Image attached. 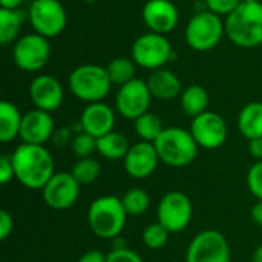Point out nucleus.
<instances>
[{
	"instance_id": "25",
	"label": "nucleus",
	"mask_w": 262,
	"mask_h": 262,
	"mask_svg": "<svg viewBox=\"0 0 262 262\" xmlns=\"http://www.w3.org/2000/svg\"><path fill=\"white\" fill-rule=\"evenodd\" d=\"M25 17L21 9L0 8V41L3 45H8L18 37Z\"/></svg>"
},
{
	"instance_id": "11",
	"label": "nucleus",
	"mask_w": 262,
	"mask_h": 262,
	"mask_svg": "<svg viewBox=\"0 0 262 262\" xmlns=\"http://www.w3.org/2000/svg\"><path fill=\"white\" fill-rule=\"evenodd\" d=\"M193 216V206L190 198L180 190L167 192L157 209V220L170 233H180L190 224Z\"/></svg>"
},
{
	"instance_id": "1",
	"label": "nucleus",
	"mask_w": 262,
	"mask_h": 262,
	"mask_svg": "<svg viewBox=\"0 0 262 262\" xmlns=\"http://www.w3.org/2000/svg\"><path fill=\"white\" fill-rule=\"evenodd\" d=\"M15 180L31 190H41L55 173L51 152L40 144L21 143L11 154Z\"/></svg>"
},
{
	"instance_id": "6",
	"label": "nucleus",
	"mask_w": 262,
	"mask_h": 262,
	"mask_svg": "<svg viewBox=\"0 0 262 262\" xmlns=\"http://www.w3.org/2000/svg\"><path fill=\"white\" fill-rule=\"evenodd\" d=\"M226 34V23L212 11L196 12L187 23L186 41L196 52L212 51Z\"/></svg>"
},
{
	"instance_id": "40",
	"label": "nucleus",
	"mask_w": 262,
	"mask_h": 262,
	"mask_svg": "<svg viewBox=\"0 0 262 262\" xmlns=\"http://www.w3.org/2000/svg\"><path fill=\"white\" fill-rule=\"evenodd\" d=\"M250 216L256 226L262 227V201H258L256 204H253V207L250 210Z\"/></svg>"
},
{
	"instance_id": "26",
	"label": "nucleus",
	"mask_w": 262,
	"mask_h": 262,
	"mask_svg": "<svg viewBox=\"0 0 262 262\" xmlns=\"http://www.w3.org/2000/svg\"><path fill=\"white\" fill-rule=\"evenodd\" d=\"M134 127H135V134L138 135V138L141 141H147V143H155L157 138L166 129L163 126V121L160 120V117H157L152 112H146L141 117H138L134 121Z\"/></svg>"
},
{
	"instance_id": "3",
	"label": "nucleus",
	"mask_w": 262,
	"mask_h": 262,
	"mask_svg": "<svg viewBox=\"0 0 262 262\" xmlns=\"http://www.w3.org/2000/svg\"><path fill=\"white\" fill-rule=\"evenodd\" d=\"M127 213L121 198L115 195H103L95 198L88 210V223L94 235L101 239H115L126 227Z\"/></svg>"
},
{
	"instance_id": "29",
	"label": "nucleus",
	"mask_w": 262,
	"mask_h": 262,
	"mask_svg": "<svg viewBox=\"0 0 262 262\" xmlns=\"http://www.w3.org/2000/svg\"><path fill=\"white\" fill-rule=\"evenodd\" d=\"M100 172H101V166H100L98 160H95L94 157L78 158L71 170V173L80 183V186L92 184L94 181H97L100 177Z\"/></svg>"
},
{
	"instance_id": "21",
	"label": "nucleus",
	"mask_w": 262,
	"mask_h": 262,
	"mask_svg": "<svg viewBox=\"0 0 262 262\" xmlns=\"http://www.w3.org/2000/svg\"><path fill=\"white\" fill-rule=\"evenodd\" d=\"M21 121L23 115L14 103H0V141L3 144H8L17 137H20Z\"/></svg>"
},
{
	"instance_id": "38",
	"label": "nucleus",
	"mask_w": 262,
	"mask_h": 262,
	"mask_svg": "<svg viewBox=\"0 0 262 262\" xmlns=\"http://www.w3.org/2000/svg\"><path fill=\"white\" fill-rule=\"evenodd\" d=\"M72 130L69 127H63L57 132H54V137H52V141L60 146V144H66V143H71L72 141Z\"/></svg>"
},
{
	"instance_id": "35",
	"label": "nucleus",
	"mask_w": 262,
	"mask_h": 262,
	"mask_svg": "<svg viewBox=\"0 0 262 262\" xmlns=\"http://www.w3.org/2000/svg\"><path fill=\"white\" fill-rule=\"evenodd\" d=\"M15 178L14 173V164H12V157L8 154H3L0 157V184H8Z\"/></svg>"
},
{
	"instance_id": "45",
	"label": "nucleus",
	"mask_w": 262,
	"mask_h": 262,
	"mask_svg": "<svg viewBox=\"0 0 262 262\" xmlns=\"http://www.w3.org/2000/svg\"><path fill=\"white\" fill-rule=\"evenodd\" d=\"M261 3H262V0H261Z\"/></svg>"
},
{
	"instance_id": "4",
	"label": "nucleus",
	"mask_w": 262,
	"mask_h": 262,
	"mask_svg": "<svg viewBox=\"0 0 262 262\" xmlns=\"http://www.w3.org/2000/svg\"><path fill=\"white\" fill-rule=\"evenodd\" d=\"M160 161L169 167H186L196 160L198 144L190 130L183 127H166L154 143Z\"/></svg>"
},
{
	"instance_id": "2",
	"label": "nucleus",
	"mask_w": 262,
	"mask_h": 262,
	"mask_svg": "<svg viewBox=\"0 0 262 262\" xmlns=\"http://www.w3.org/2000/svg\"><path fill=\"white\" fill-rule=\"evenodd\" d=\"M226 35L239 48L262 45V3L243 2L226 18Z\"/></svg>"
},
{
	"instance_id": "14",
	"label": "nucleus",
	"mask_w": 262,
	"mask_h": 262,
	"mask_svg": "<svg viewBox=\"0 0 262 262\" xmlns=\"http://www.w3.org/2000/svg\"><path fill=\"white\" fill-rule=\"evenodd\" d=\"M190 134L200 147L215 150L224 146L229 130L221 115L212 111H206L192 120Z\"/></svg>"
},
{
	"instance_id": "41",
	"label": "nucleus",
	"mask_w": 262,
	"mask_h": 262,
	"mask_svg": "<svg viewBox=\"0 0 262 262\" xmlns=\"http://www.w3.org/2000/svg\"><path fill=\"white\" fill-rule=\"evenodd\" d=\"M23 0H0V8L6 9H18Z\"/></svg>"
},
{
	"instance_id": "17",
	"label": "nucleus",
	"mask_w": 262,
	"mask_h": 262,
	"mask_svg": "<svg viewBox=\"0 0 262 262\" xmlns=\"http://www.w3.org/2000/svg\"><path fill=\"white\" fill-rule=\"evenodd\" d=\"M141 15L144 25L150 29V32L161 34V35L172 32L180 21V12L170 0L146 2Z\"/></svg>"
},
{
	"instance_id": "18",
	"label": "nucleus",
	"mask_w": 262,
	"mask_h": 262,
	"mask_svg": "<svg viewBox=\"0 0 262 262\" xmlns=\"http://www.w3.org/2000/svg\"><path fill=\"white\" fill-rule=\"evenodd\" d=\"M54 118L49 112L32 109L23 115L20 140L28 144H40L45 146L54 137Z\"/></svg>"
},
{
	"instance_id": "37",
	"label": "nucleus",
	"mask_w": 262,
	"mask_h": 262,
	"mask_svg": "<svg viewBox=\"0 0 262 262\" xmlns=\"http://www.w3.org/2000/svg\"><path fill=\"white\" fill-rule=\"evenodd\" d=\"M77 262H107V255L98 250H89L83 253Z\"/></svg>"
},
{
	"instance_id": "10",
	"label": "nucleus",
	"mask_w": 262,
	"mask_h": 262,
	"mask_svg": "<svg viewBox=\"0 0 262 262\" xmlns=\"http://www.w3.org/2000/svg\"><path fill=\"white\" fill-rule=\"evenodd\" d=\"M232 252L226 236L213 229L200 232L189 244L186 262H230Z\"/></svg>"
},
{
	"instance_id": "42",
	"label": "nucleus",
	"mask_w": 262,
	"mask_h": 262,
	"mask_svg": "<svg viewBox=\"0 0 262 262\" xmlns=\"http://www.w3.org/2000/svg\"><path fill=\"white\" fill-rule=\"evenodd\" d=\"M252 262H262V244L255 250V253H253V259Z\"/></svg>"
},
{
	"instance_id": "16",
	"label": "nucleus",
	"mask_w": 262,
	"mask_h": 262,
	"mask_svg": "<svg viewBox=\"0 0 262 262\" xmlns=\"http://www.w3.org/2000/svg\"><path fill=\"white\" fill-rule=\"evenodd\" d=\"M124 170L135 180L149 178L158 167L160 157L154 143L138 141L129 147L124 157Z\"/></svg>"
},
{
	"instance_id": "15",
	"label": "nucleus",
	"mask_w": 262,
	"mask_h": 262,
	"mask_svg": "<svg viewBox=\"0 0 262 262\" xmlns=\"http://www.w3.org/2000/svg\"><path fill=\"white\" fill-rule=\"evenodd\" d=\"M29 98L35 109L52 114L63 104L64 92L61 83L55 77L41 74L31 81Z\"/></svg>"
},
{
	"instance_id": "5",
	"label": "nucleus",
	"mask_w": 262,
	"mask_h": 262,
	"mask_svg": "<svg viewBox=\"0 0 262 262\" xmlns=\"http://www.w3.org/2000/svg\"><path fill=\"white\" fill-rule=\"evenodd\" d=\"M68 84L71 92L78 100L91 104L103 101L109 95L112 81L106 68L97 64H81L71 72Z\"/></svg>"
},
{
	"instance_id": "20",
	"label": "nucleus",
	"mask_w": 262,
	"mask_h": 262,
	"mask_svg": "<svg viewBox=\"0 0 262 262\" xmlns=\"http://www.w3.org/2000/svg\"><path fill=\"white\" fill-rule=\"evenodd\" d=\"M147 86L154 98L169 101L181 95L183 86L180 78L169 69H157L147 78Z\"/></svg>"
},
{
	"instance_id": "36",
	"label": "nucleus",
	"mask_w": 262,
	"mask_h": 262,
	"mask_svg": "<svg viewBox=\"0 0 262 262\" xmlns=\"http://www.w3.org/2000/svg\"><path fill=\"white\" fill-rule=\"evenodd\" d=\"M14 230V220L8 210L0 212V239L5 241Z\"/></svg>"
},
{
	"instance_id": "9",
	"label": "nucleus",
	"mask_w": 262,
	"mask_h": 262,
	"mask_svg": "<svg viewBox=\"0 0 262 262\" xmlns=\"http://www.w3.org/2000/svg\"><path fill=\"white\" fill-rule=\"evenodd\" d=\"M172 58V45L166 35L147 32L132 45V60L144 69H161Z\"/></svg>"
},
{
	"instance_id": "13",
	"label": "nucleus",
	"mask_w": 262,
	"mask_h": 262,
	"mask_svg": "<svg viewBox=\"0 0 262 262\" xmlns=\"http://www.w3.org/2000/svg\"><path fill=\"white\" fill-rule=\"evenodd\" d=\"M41 196L48 207L66 210L77 203L80 196V183L71 172H55L41 189Z\"/></svg>"
},
{
	"instance_id": "8",
	"label": "nucleus",
	"mask_w": 262,
	"mask_h": 262,
	"mask_svg": "<svg viewBox=\"0 0 262 262\" xmlns=\"http://www.w3.org/2000/svg\"><path fill=\"white\" fill-rule=\"evenodd\" d=\"M28 18L34 31L46 38L61 34L68 23L66 9L58 0H34L28 9Z\"/></svg>"
},
{
	"instance_id": "34",
	"label": "nucleus",
	"mask_w": 262,
	"mask_h": 262,
	"mask_svg": "<svg viewBox=\"0 0 262 262\" xmlns=\"http://www.w3.org/2000/svg\"><path fill=\"white\" fill-rule=\"evenodd\" d=\"M107 262H144L143 258L130 250L129 247H123V249H112L107 253Z\"/></svg>"
},
{
	"instance_id": "23",
	"label": "nucleus",
	"mask_w": 262,
	"mask_h": 262,
	"mask_svg": "<svg viewBox=\"0 0 262 262\" xmlns=\"http://www.w3.org/2000/svg\"><path fill=\"white\" fill-rule=\"evenodd\" d=\"M180 104L184 114L195 118L207 111L209 92L200 84H190L186 89H183L180 95Z\"/></svg>"
},
{
	"instance_id": "27",
	"label": "nucleus",
	"mask_w": 262,
	"mask_h": 262,
	"mask_svg": "<svg viewBox=\"0 0 262 262\" xmlns=\"http://www.w3.org/2000/svg\"><path fill=\"white\" fill-rule=\"evenodd\" d=\"M135 66L137 64L132 58L117 57L106 66V71L112 84L123 86L135 78Z\"/></svg>"
},
{
	"instance_id": "39",
	"label": "nucleus",
	"mask_w": 262,
	"mask_h": 262,
	"mask_svg": "<svg viewBox=\"0 0 262 262\" xmlns=\"http://www.w3.org/2000/svg\"><path fill=\"white\" fill-rule=\"evenodd\" d=\"M249 152H250V155L255 160L262 161V137L261 138L250 140V143H249Z\"/></svg>"
},
{
	"instance_id": "28",
	"label": "nucleus",
	"mask_w": 262,
	"mask_h": 262,
	"mask_svg": "<svg viewBox=\"0 0 262 262\" xmlns=\"http://www.w3.org/2000/svg\"><path fill=\"white\" fill-rule=\"evenodd\" d=\"M121 203H123V207H124V210H126V213L129 216H140L149 209L150 196L144 189L134 187V189H129L123 195Z\"/></svg>"
},
{
	"instance_id": "33",
	"label": "nucleus",
	"mask_w": 262,
	"mask_h": 262,
	"mask_svg": "<svg viewBox=\"0 0 262 262\" xmlns=\"http://www.w3.org/2000/svg\"><path fill=\"white\" fill-rule=\"evenodd\" d=\"M241 3H243V0H206L207 9L220 17L230 15Z\"/></svg>"
},
{
	"instance_id": "44",
	"label": "nucleus",
	"mask_w": 262,
	"mask_h": 262,
	"mask_svg": "<svg viewBox=\"0 0 262 262\" xmlns=\"http://www.w3.org/2000/svg\"><path fill=\"white\" fill-rule=\"evenodd\" d=\"M243 2H261V0H243Z\"/></svg>"
},
{
	"instance_id": "30",
	"label": "nucleus",
	"mask_w": 262,
	"mask_h": 262,
	"mask_svg": "<svg viewBox=\"0 0 262 262\" xmlns=\"http://www.w3.org/2000/svg\"><path fill=\"white\" fill-rule=\"evenodd\" d=\"M169 235L170 232L161 226L158 221L157 223H152L149 224L144 230H143V235H141V239H143V244L150 249V250H158L161 247H164L169 241Z\"/></svg>"
},
{
	"instance_id": "43",
	"label": "nucleus",
	"mask_w": 262,
	"mask_h": 262,
	"mask_svg": "<svg viewBox=\"0 0 262 262\" xmlns=\"http://www.w3.org/2000/svg\"><path fill=\"white\" fill-rule=\"evenodd\" d=\"M84 3H95V2H98V0H83Z\"/></svg>"
},
{
	"instance_id": "31",
	"label": "nucleus",
	"mask_w": 262,
	"mask_h": 262,
	"mask_svg": "<svg viewBox=\"0 0 262 262\" xmlns=\"http://www.w3.org/2000/svg\"><path fill=\"white\" fill-rule=\"evenodd\" d=\"M71 149L77 158H89L97 152V138L86 132L75 134L71 141Z\"/></svg>"
},
{
	"instance_id": "22",
	"label": "nucleus",
	"mask_w": 262,
	"mask_h": 262,
	"mask_svg": "<svg viewBox=\"0 0 262 262\" xmlns=\"http://www.w3.org/2000/svg\"><path fill=\"white\" fill-rule=\"evenodd\" d=\"M238 129L249 141L262 137V103L246 104L238 115Z\"/></svg>"
},
{
	"instance_id": "7",
	"label": "nucleus",
	"mask_w": 262,
	"mask_h": 262,
	"mask_svg": "<svg viewBox=\"0 0 262 262\" xmlns=\"http://www.w3.org/2000/svg\"><path fill=\"white\" fill-rule=\"evenodd\" d=\"M51 58L49 38L34 32L20 37L12 48V60L15 66L25 72H37L43 69Z\"/></svg>"
},
{
	"instance_id": "32",
	"label": "nucleus",
	"mask_w": 262,
	"mask_h": 262,
	"mask_svg": "<svg viewBox=\"0 0 262 262\" xmlns=\"http://www.w3.org/2000/svg\"><path fill=\"white\" fill-rule=\"evenodd\" d=\"M246 181L250 193L258 201H262V161H256V164L249 169Z\"/></svg>"
},
{
	"instance_id": "24",
	"label": "nucleus",
	"mask_w": 262,
	"mask_h": 262,
	"mask_svg": "<svg viewBox=\"0 0 262 262\" xmlns=\"http://www.w3.org/2000/svg\"><path fill=\"white\" fill-rule=\"evenodd\" d=\"M129 141L120 132H109L100 138H97V152L106 160H124L126 154L129 152Z\"/></svg>"
},
{
	"instance_id": "12",
	"label": "nucleus",
	"mask_w": 262,
	"mask_h": 262,
	"mask_svg": "<svg viewBox=\"0 0 262 262\" xmlns=\"http://www.w3.org/2000/svg\"><path fill=\"white\" fill-rule=\"evenodd\" d=\"M152 98L147 81L134 78L132 81L120 86L115 97V107L121 117L135 121L138 117L149 112Z\"/></svg>"
},
{
	"instance_id": "19",
	"label": "nucleus",
	"mask_w": 262,
	"mask_h": 262,
	"mask_svg": "<svg viewBox=\"0 0 262 262\" xmlns=\"http://www.w3.org/2000/svg\"><path fill=\"white\" fill-rule=\"evenodd\" d=\"M78 123H80L83 132H86L95 138H100L114 130L115 112L111 106H107L103 101L91 103L83 109Z\"/></svg>"
}]
</instances>
